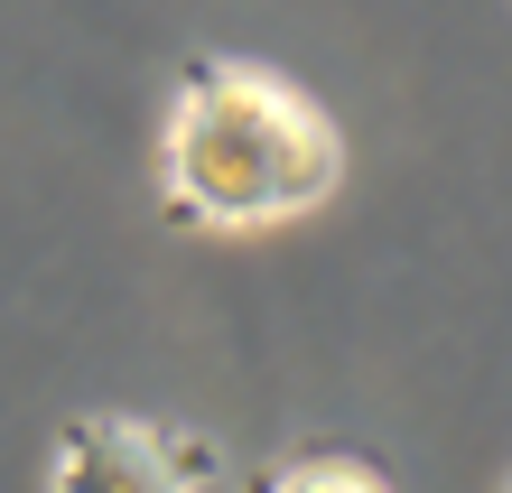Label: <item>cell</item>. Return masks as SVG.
<instances>
[{"mask_svg": "<svg viewBox=\"0 0 512 493\" xmlns=\"http://www.w3.org/2000/svg\"><path fill=\"white\" fill-rule=\"evenodd\" d=\"M252 493H391V484H382V466H364L345 447H298L280 466H261Z\"/></svg>", "mask_w": 512, "mask_h": 493, "instance_id": "cell-3", "label": "cell"}, {"mask_svg": "<svg viewBox=\"0 0 512 493\" xmlns=\"http://www.w3.org/2000/svg\"><path fill=\"white\" fill-rule=\"evenodd\" d=\"M345 177V131L308 103L289 75L243 66V56H187L168 112V205L205 233H252L289 224L336 196Z\"/></svg>", "mask_w": 512, "mask_h": 493, "instance_id": "cell-1", "label": "cell"}, {"mask_svg": "<svg viewBox=\"0 0 512 493\" xmlns=\"http://www.w3.org/2000/svg\"><path fill=\"white\" fill-rule=\"evenodd\" d=\"M503 493H512V484H503Z\"/></svg>", "mask_w": 512, "mask_h": 493, "instance_id": "cell-4", "label": "cell"}, {"mask_svg": "<svg viewBox=\"0 0 512 493\" xmlns=\"http://www.w3.org/2000/svg\"><path fill=\"white\" fill-rule=\"evenodd\" d=\"M215 475V447L149 419H66L56 428V493H196Z\"/></svg>", "mask_w": 512, "mask_h": 493, "instance_id": "cell-2", "label": "cell"}]
</instances>
